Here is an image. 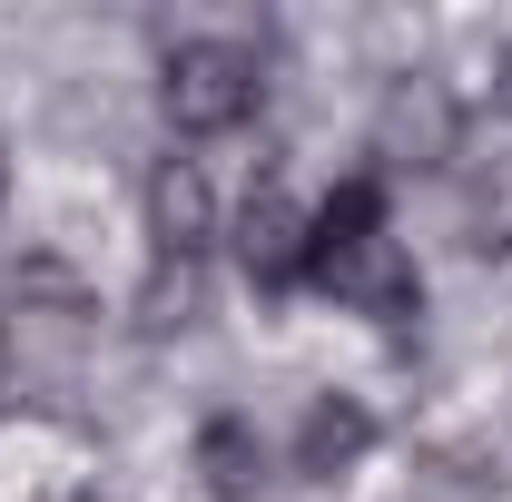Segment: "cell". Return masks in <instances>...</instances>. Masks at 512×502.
I'll list each match as a JSON object with an SVG mask.
<instances>
[{"label":"cell","mask_w":512,"mask_h":502,"mask_svg":"<svg viewBox=\"0 0 512 502\" xmlns=\"http://www.w3.org/2000/svg\"><path fill=\"white\" fill-rule=\"evenodd\" d=\"M237 266H247L256 296H286V286H306V207L286 188H256L247 217H237Z\"/></svg>","instance_id":"obj_4"},{"label":"cell","mask_w":512,"mask_h":502,"mask_svg":"<svg viewBox=\"0 0 512 502\" xmlns=\"http://www.w3.org/2000/svg\"><path fill=\"white\" fill-rule=\"evenodd\" d=\"M266 99V69L247 40H178L158 60V109L178 138H217V128H247Z\"/></svg>","instance_id":"obj_2"},{"label":"cell","mask_w":512,"mask_h":502,"mask_svg":"<svg viewBox=\"0 0 512 502\" xmlns=\"http://www.w3.org/2000/svg\"><path fill=\"white\" fill-rule=\"evenodd\" d=\"M207 237H217L207 168H197V158H158V168H148V247H158V266H197Z\"/></svg>","instance_id":"obj_3"},{"label":"cell","mask_w":512,"mask_h":502,"mask_svg":"<svg viewBox=\"0 0 512 502\" xmlns=\"http://www.w3.org/2000/svg\"><path fill=\"white\" fill-rule=\"evenodd\" d=\"M365 453H375V414H365L355 394H316L306 424H296V473H306V483H335V473H355Z\"/></svg>","instance_id":"obj_5"},{"label":"cell","mask_w":512,"mask_h":502,"mask_svg":"<svg viewBox=\"0 0 512 502\" xmlns=\"http://www.w3.org/2000/svg\"><path fill=\"white\" fill-rule=\"evenodd\" d=\"M306 286L335 296V306L375 315L384 335H414L424 325V276L414 256L394 247V217H384V178H345V188L306 207Z\"/></svg>","instance_id":"obj_1"},{"label":"cell","mask_w":512,"mask_h":502,"mask_svg":"<svg viewBox=\"0 0 512 502\" xmlns=\"http://www.w3.org/2000/svg\"><path fill=\"white\" fill-rule=\"evenodd\" d=\"M0 375H10V345H0Z\"/></svg>","instance_id":"obj_7"},{"label":"cell","mask_w":512,"mask_h":502,"mask_svg":"<svg viewBox=\"0 0 512 502\" xmlns=\"http://www.w3.org/2000/svg\"><path fill=\"white\" fill-rule=\"evenodd\" d=\"M197 473H207L217 502H256L266 493V443H256L247 414H207V424H197Z\"/></svg>","instance_id":"obj_6"}]
</instances>
